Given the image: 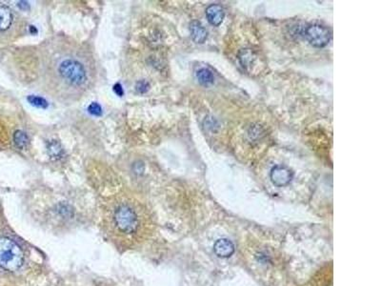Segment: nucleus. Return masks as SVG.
I'll return each mask as SVG.
<instances>
[{
	"label": "nucleus",
	"instance_id": "obj_1",
	"mask_svg": "<svg viewBox=\"0 0 381 286\" xmlns=\"http://www.w3.org/2000/svg\"><path fill=\"white\" fill-rule=\"evenodd\" d=\"M51 57L48 75L52 93L57 98H79L89 89L95 74L89 54L66 44Z\"/></svg>",
	"mask_w": 381,
	"mask_h": 286
},
{
	"label": "nucleus",
	"instance_id": "obj_2",
	"mask_svg": "<svg viewBox=\"0 0 381 286\" xmlns=\"http://www.w3.org/2000/svg\"><path fill=\"white\" fill-rule=\"evenodd\" d=\"M24 263V254L20 246L13 240L0 237V266L8 271L18 270Z\"/></svg>",
	"mask_w": 381,
	"mask_h": 286
},
{
	"label": "nucleus",
	"instance_id": "obj_3",
	"mask_svg": "<svg viewBox=\"0 0 381 286\" xmlns=\"http://www.w3.org/2000/svg\"><path fill=\"white\" fill-rule=\"evenodd\" d=\"M112 218L116 229L125 235L135 234L140 226V219L136 211L126 203L115 208Z\"/></svg>",
	"mask_w": 381,
	"mask_h": 286
},
{
	"label": "nucleus",
	"instance_id": "obj_4",
	"mask_svg": "<svg viewBox=\"0 0 381 286\" xmlns=\"http://www.w3.org/2000/svg\"><path fill=\"white\" fill-rule=\"evenodd\" d=\"M304 36L311 45L316 48H323L329 44L332 38V33L325 26L311 24L306 27Z\"/></svg>",
	"mask_w": 381,
	"mask_h": 286
},
{
	"label": "nucleus",
	"instance_id": "obj_5",
	"mask_svg": "<svg viewBox=\"0 0 381 286\" xmlns=\"http://www.w3.org/2000/svg\"><path fill=\"white\" fill-rule=\"evenodd\" d=\"M270 178L273 184L277 187H284L292 181L293 173L288 167L278 165L271 170Z\"/></svg>",
	"mask_w": 381,
	"mask_h": 286
},
{
	"label": "nucleus",
	"instance_id": "obj_6",
	"mask_svg": "<svg viewBox=\"0 0 381 286\" xmlns=\"http://www.w3.org/2000/svg\"><path fill=\"white\" fill-rule=\"evenodd\" d=\"M213 252L218 258L227 259L235 253V245L228 239H219L213 245Z\"/></svg>",
	"mask_w": 381,
	"mask_h": 286
},
{
	"label": "nucleus",
	"instance_id": "obj_7",
	"mask_svg": "<svg viewBox=\"0 0 381 286\" xmlns=\"http://www.w3.org/2000/svg\"><path fill=\"white\" fill-rule=\"evenodd\" d=\"M205 12L208 21L213 26H219L224 20L225 11L223 8L219 5L212 4L208 6Z\"/></svg>",
	"mask_w": 381,
	"mask_h": 286
},
{
	"label": "nucleus",
	"instance_id": "obj_8",
	"mask_svg": "<svg viewBox=\"0 0 381 286\" xmlns=\"http://www.w3.org/2000/svg\"><path fill=\"white\" fill-rule=\"evenodd\" d=\"M190 32L191 39L197 44L204 43L208 37L207 30L197 20H193L190 23Z\"/></svg>",
	"mask_w": 381,
	"mask_h": 286
},
{
	"label": "nucleus",
	"instance_id": "obj_9",
	"mask_svg": "<svg viewBox=\"0 0 381 286\" xmlns=\"http://www.w3.org/2000/svg\"><path fill=\"white\" fill-rule=\"evenodd\" d=\"M13 22V14L11 9L0 3V32H5L11 28V24Z\"/></svg>",
	"mask_w": 381,
	"mask_h": 286
},
{
	"label": "nucleus",
	"instance_id": "obj_10",
	"mask_svg": "<svg viewBox=\"0 0 381 286\" xmlns=\"http://www.w3.org/2000/svg\"><path fill=\"white\" fill-rule=\"evenodd\" d=\"M46 148H47V154L51 160H59L64 155V149L62 147L61 143L55 139L48 141Z\"/></svg>",
	"mask_w": 381,
	"mask_h": 286
},
{
	"label": "nucleus",
	"instance_id": "obj_11",
	"mask_svg": "<svg viewBox=\"0 0 381 286\" xmlns=\"http://www.w3.org/2000/svg\"><path fill=\"white\" fill-rule=\"evenodd\" d=\"M196 80L201 84L202 86L208 87L210 85L213 84L214 82V77H213V72L211 70L207 68L199 69L195 73Z\"/></svg>",
	"mask_w": 381,
	"mask_h": 286
},
{
	"label": "nucleus",
	"instance_id": "obj_12",
	"mask_svg": "<svg viewBox=\"0 0 381 286\" xmlns=\"http://www.w3.org/2000/svg\"><path fill=\"white\" fill-rule=\"evenodd\" d=\"M256 58H257V57H256L255 53L253 51H251L250 49H246V50L242 51L241 54L239 55L240 63L243 66V68L245 69L251 67L255 63Z\"/></svg>",
	"mask_w": 381,
	"mask_h": 286
},
{
	"label": "nucleus",
	"instance_id": "obj_13",
	"mask_svg": "<svg viewBox=\"0 0 381 286\" xmlns=\"http://www.w3.org/2000/svg\"><path fill=\"white\" fill-rule=\"evenodd\" d=\"M13 142L17 148L23 150L28 147L30 139L25 132L17 130L13 134Z\"/></svg>",
	"mask_w": 381,
	"mask_h": 286
},
{
	"label": "nucleus",
	"instance_id": "obj_14",
	"mask_svg": "<svg viewBox=\"0 0 381 286\" xmlns=\"http://www.w3.org/2000/svg\"><path fill=\"white\" fill-rule=\"evenodd\" d=\"M27 100L29 101V103L31 105H33L34 107H38V108H42V109H46L48 108L49 106V103L48 101L44 99L43 97L41 96H36V95H29L27 97Z\"/></svg>",
	"mask_w": 381,
	"mask_h": 286
},
{
	"label": "nucleus",
	"instance_id": "obj_15",
	"mask_svg": "<svg viewBox=\"0 0 381 286\" xmlns=\"http://www.w3.org/2000/svg\"><path fill=\"white\" fill-rule=\"evenodd\" d=\"M88 112L95 116H100L102 115V108L98 103L92 102L88 107Z\"/></svg>",
	"mask_w": 381,
	"mask_h": 286
},
{
	"label": "nucleus",
	"instance_id": "obj_16",
	"mask_svg": "<svg viewBox=\"0 0 381 286\" xmlns=\"http://www.w3.org/2000/svg\"><path fill=\"white\" fill-rule=\"evenodd\" d=\"M261 134H263V129L260 125L252 126L248 132L250 138H258Z\"/></svg>",
	"mask_w": 381,
	"mask_h": 286
},
{
	"label": "nucleus",
	"instance_id": "obj_17",
	"mask_svg": "<svg viewBox=\"0 0 381 286\" xmlns=\"http://www.w3.org/2000/svg\"><path fill=\"white\" fill-rule=\"evenodd\" d=\"M135 89H136V91L138 92L139 94H145V93L149 91V89H150V84H149V82L146 81V80H139V81L136 83Z\"/></svg>",
	"mask_w": 381,
	"mask_h": 286
},
{
	"label": "nucleus",
	"instance_id": "obj_18",
	"mask_svg": "<svg viewBox=\"0 0 381 286\" xmlns=\"http://www.w3.org/2000/svg\"><path fill=\"white\" fill-rule=\"evenodd\" d=\"M112 90H113V92H114L118 96H122L124 95L123 88H122L121 84H119V83L114 84Z\"/></svg>",
	"mask_w": 381,
	"mask_h": 286
},
{
	"label": "nucleus",
	"instance_id": "obj_19",
	"mask_svg": "<svg viewBox=\"0 0 381 286\" xmlns=\"http://www.w3.org/2000/svg\"><path fill=\"white\" fill-rule=\"evenodd\" d=\"M18 7L22 10H27L29 8V4L26 1H20V2H18Z\"/></svg>",
	"mask_w": 381,
	"mask_h": 286
}]
</instances>
